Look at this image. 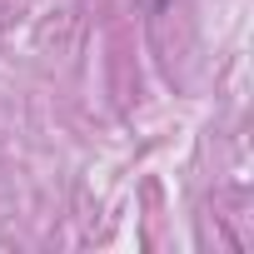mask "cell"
<instances>
[{"instance_id":"1","label":"cell","mask_w":254,"mask_h":254,"mask_svg":"<svg viewBox=\"0 0 254 254\" xmlns=\"http://www.w3.org/2000/svg\"><path fill=\"white\" fill-rule=\"evenodd\" d=\"M160 5H165V0H155V10H160Z\"/></svg>"}]
</instances>
